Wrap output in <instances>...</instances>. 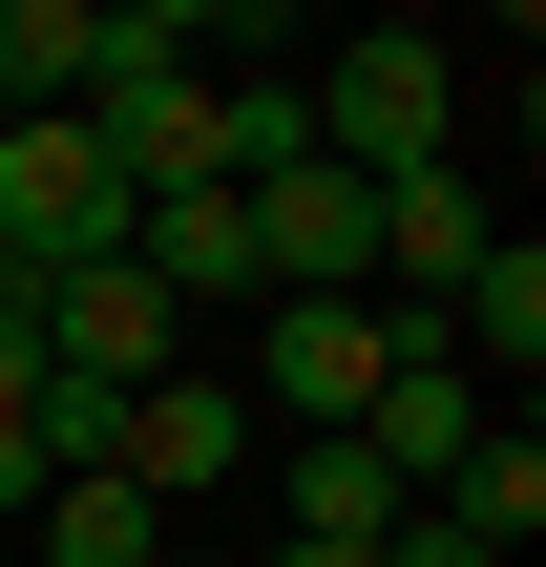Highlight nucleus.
I'll list each match as a JSON object with an SVG mask.
<instances>
[{"mask_svg": "<svg viewBox=\"0 0 546 567\" xmlns=\"http://www.w3.org/2000/svg\"><path fill=\"white\" fill-rule=\"evenodd\" d=\"M84 147H105V189L147 210V189H231V126H210V63H189V21L168 0H105V63H84V105H63Z\"/></svg>", "mask_w": 546, "mask_h": 567, "instance_id": "nucleus-1", "label": "nucleus"}, {"mask_svg": "<svg viewBox=\"0 0 546 567\" xmlns=\"http://www.w3.org/2000/svg\"><path fill=\"white\" fill-rule=\"evenodd\" d=\"M316 147H337L358 189H400V168H463V63H442L421 21H358V42H337V84H316Z\"/></svg>", "mask_w": 546, "mask_h": 567, "instance_id": "nucleus-2", "label": "nucleus"}, {"mask_svg": "<svg viewBox=\"0 0 546 567\" xmlns=\"http://www.w3.org/2000/svg\"><path fill=\"white\" fill-rule=\"evenodd\" d=\"M42 358H63V400H147V379H189V316L126 274V252H84V274H42Z\"/></svg>", "mask_w": 546, "mask_h": 567, "instance_id": "nucleus-3", "label": "nucleus"}, {"mask_svg": "<svg viewBox=\"0 0 546 567\" xmlns=\"http://www.w3.org/2000/svg\"><path fill=\"white\" fill-rule=\"evenodd\" d=\"M231 210H253V295H358V274H379V189H358L337 147H295V168H253Z\"/></svg>", "mask_w": 546, "mask_h": 567, "instance_id": "nucleus-4", "label": "nucleus"}, {"mask_svg": "<svg viewBox=\"0 0 546 567\" xmlns=\"http://www.w3.org/2000/svg\"><path fill=\"white\" fill-rule=\"evenodd\" d=\"M400 379V316L379 295H274V337H253V400H295V442H358V400Z\"/></svg>", "mask_w": 546, "mask_h": 567, "instance_id": "nucleus-5", "label": "nucleus"}, {"mask_svg": "<svg viewBox=\"0 0 546 567\" xmlns=\"http://www.w3.org/2000/svg\"><path fill=\"white\" fill-rule=\"evenodd\" d=\"M84 252H126L105 147H84V126H0V274L42 295V274H84Z\"/></svg>", "mask_w": 546, "mask_h": 567, "instance_id": "nucleus-6", "label": "nucleus"}, {"mask_svg": "<svg viewBox=\"0 0 546 567\" xmlns=\"http://www.w3.org/2000/svg\"><path fill=\"white\" fill-rule=\"evenodd\" d=\"M231 463H253V379H147V400L105 421V484H126V505H210Z\"/></svg>", "mask_w": 546, "mask_h": 567, "instance_id": "nucleus-7", "label": "nucleus"}, {"mask_svg": "<svg viewBox=\"0 0 546 567\" xmlns=\"http://www.w3.org/2000/svg\"><path fill=\"white\" fill-rule=\"evenodd\" d=\"M274 505H295V547H337V567H379L421 526V484H400L379 442H274Z\"/></svg>", "mask_w": 546, "mask_h": 567, "instance_id": "nucleus-8", "label": "nucleus"}, {"mask_svg": "<svg viewBox=\"0 0 546 567\" xmlns=\"http://www.w3.org/2000/svg\"><path fill=\"white\" fill-rule=\"evenodd\" d=\"M484 252H505V231H484V189H463V168H400V189H379V274H400V316H442Z\"/></svg>", "mask_w": 546, "mask_h": 567, "instance_id": "nucleus-9", "label": "nucleus"}, {"mask_svg": "<svg viewBox=\"0 0 546 567\" xmlns=\"http://www.w3.org/2000/svg\"><path fill=\"white\" fill-rule=\"evenodd\" d=\"M126 274H147L168 316H189V295H253V210H231V189H147V210H126Z\"/></svg>", "mask_w": 546, "mask_h": 567, "instance_id": "nucleus-10", "label": "nucleus"}, {"mask_svg": "<svg viewBox=\"0 0 546 567\" xmlns=\"http://www.w3.org/2000/svg\"><path fill=\"white\" fill-rule=\"evenodd\" d=\"M105 63V0H0V126H63Z\"/></svg>", "mask_w": 546, "mask_h": 567, "instance_id": "nucleus-11", "label": "nucleus"}, {"mask_svg": "<svg viewBox=\"0 0 546 567\" xmlns=\"http://www.w3.org/2000/svg\"><path fill=\"white\" fill-rule=\"evenodd\" d=\"M421 505H442V526H463V547L505 567V547H526V526H546V442H526V421H484V442H463V463H442V484H421Z\"/></svg>", "mask_w": 546, "mask_h": 567, "instance_id": "nucleus-12", "label": "nucleus"}, {"mask_svg": "<svg viewBox=\"0 0 546 567\" xmlns=\"http://www.w3.org/2000/svg\"><path fill=\"white\" fill-rule=\"evenodd\" d=\"M147 547H168V505H126L105 463H63V484L21 505V567H147Z\"/></svg>", "mask_w": 546, "mask_h": 567, "instance_id": "nucleus-13", "label": "nucleus"}, {"mask_svg": "<svg viewBox=\"0 0 546 567\" xmlns=\"http://www.w3.org/2000/svg\"><path fill=\"white\" fill-rule=\"evenodd\" d=\"M42 379H63V358H42V295H21V274H0V400H21V421H42Z\"/></svg>", "mask_w": 546, "mask_h": 567, "instance_id": "nucleus-14", "label": "nucleus"}, {"mask_svg": "<svg viewBox=\"0 0 546 567\" xmlns=\"http://www.w3.org/2000/svg\"><path fill=\"white\" fill-rule=\"evenodd\" d=\"M379 567H484V547H463V526H442V505H421V526H400V547H379Z\"/></svg>", "mask_w": 546, "mask_h": 567, "instance_id": "nucleus-15", "label": "nucleus"}, {"mask_svg": "<svg viewBox=\"0 0 546 567\" xmlns=\"http://www.w3.org/2000/svg\"><path fill=\"white\" fill-rule=\"evenodd\" d=\"M147 567H189V547H147Z\"/></svg>", "mask_w": 546, "mask_h": 567, "instance_id": "nucleus-16", "label": "nucleus"}, {"mask_svg": "<svg viewBox=\"0 0 546 567\" xmlns=\"http://www.w3.org/2000/svg\"><path fill=\"white\" fill-rule=\"evenodd\" d=\"M0 567H21V547H0Z\"/></svg>", "mask_w": 546, "mask_h": 567, "instance_id": "nucleus-17", "label": "nucleus"}]
</instances>
